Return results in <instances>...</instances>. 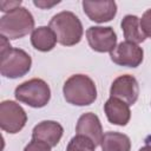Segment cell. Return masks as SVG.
<instances>
[{
  "label": "cell",
  "mask_w": 151,
  "mask_h": 151,
  "mask_svg": "<svg viewBox=\"0 0 151 151\" xmlns=\"http://www.w3.org/2000/svg\"><path fill=\"white\" fill-rule=\"evenodd\" d=\"M57 37V41L64 46H73L81 40L83 25L79 18L70 12L63 11L53 15L48 26Z\"/></svg>",
  "instance_id": "obj_1"
},
{
  "label": "cell",
  "mask_w": 151,
  "mask_h": 151,
  "mask_svg": "<svg viewBox=\"0 0 151 151\" xmlns=\"http://www.w3.org/2000/svg\"><path fill=\"white\" fill-rule=\"evenodd\" d=\"M64 98L67 103L77 106L92 104L97 98L94 81L85 74H73L64 84Z\"/></svg>",
  "instance_id": "obj_2"
},
{
  "label": "cell",
  "mask_w": 151,
  "mask_h": 151,
  "mask_svg": "<svg viewBox=\"0 0 151 151\" xmlns=\"http://www.w3.org/2000/svg\"><path fill=\"white\" fill-rule=\"evenodd\" d=\"M33 28L34 18L25 7H19L0 18V33L8 40L22 38L33 32Z\"/></svg>",
  "instance_id": "obj_3"
},
{
  "label": "cell",
  "mask_w": 151,
  "mask_h": 151,
  "mask_svg": "<svg viewBox=\"0 0 151 151\" xmlns=\"http://www.w3.org/2000/svg\"><path fill=\"white\" fill-rule=\"evenodd\" d=\"M14 96L17 100L25 103L32 107H44L51 98V90L46 81L39 78H33L20 84Z\"/></svg>",
  "instance_id": "obj_4"
},
{
  "label": "cell",
  "mask_w": 151,
  "mask_h": 151,
  "mask_svg": "<svg viewBox=\"0 0 151 151\" xmlns=\"http://www.w3.org/2000/svg\"><path fill=\"white\" fill-rule=\"evenodd\" d=\"M32 59L24 50L9 48L0 53V73L6 78H19L28 73Z\"/></svg>",
  "instance_id": "obj_5"
},
{
  "label": "cell",
  "mask_w": 151,
  "mask_h": 151,
  "mask_svg": "<svg viewBox=\"0 0 151 151\" xmlns=\"http://www.w3.org/2000/svg\"><path fill=\"white\" fill-rule=\"evenodd\" d=\"M27 114L25 110L12 100H4L0 104V127L8 133H17L25 126Z\"/></svg>",
  "instance_id": "obj_6"
},
{
  "label": "cell",
  "mask_w": 151,
  "mask_h": 151,
  "mask_svg": "<svg viewBox=\"0 0 151 151\" xmlns=\"http://www.w3.org/2000/svg\"><path fill=\"white\" fill-rule=\"evenodd\" d=\"M144 57L143 48L130 41H122L110 53L111 60L120 66L137 67L142 64Z\"/></svg>",
  "instance_id": "obj_7"
},
{
  "label": "cell",
  "mask_w": 151,
  "mask_h": 151,
  "mask_svg": "<svg viewBox=\"0 0 151 151\" xmlns=\"http://www.w3.org/2000/svg\"><path fill=\"white\" fill-rule=\"evenodd\" d=\"M90 47L97 52H112L117 46V35L111 27L91 26L86 31Z\"/></svg>",
  "instance_id": "obj_8"
},
{
  "label": "cell",
  "mask_w": 151,
  "mask_h": 151,
  "mask_svg": "<svg viewBox=\"0 0 151 151\" xmlns=\"http://www.w3.org/2000/svg\"><path fill=\"white\" fill-rule=\"evenodd\" d=\"M110 94L113 98L123 100L127 105H133L139 96V85L137 79L130 74L119 76L113 80Z\"/></svg>",
  "instance_id": "obj_9"
},
{
  "label": "cell",
  "mask_w": 151,
  "mask_h": 151,
  "mask_svg": "<svg viewBox=\"0 0 151 151\" xmlns=\"http://www.w3.org/2000/svg\"><path fill=\"white\" fill-rule=\"evenodd\" d=\"M83 8L90 20L96 22H106L114 18L117 5L112 0L104 1H83Z\"/></svg>",
  "instance_id": "obj_10"
},
{
  "label": "cell",
  "mask_w": 151,
  "mask_h": 151,
  "mask_svg": "<svg viewBox=\"0 0 151 151\" xmlns=\"http://www.w3.org/2000/svg\"><path fill=\"white\" fill-rule=\"evenodd\" d=\"M76 132L77 134L90 138L96 144V146L100 145L101 139L104 137L103 126L100 124V120L92 112L84 113L79 117L77 122V126H76Z\"/></svg>",
  "instance_id": "obj_11"
},
{
  "label": "cell",
  "mask_w": 151,
  "mask_h": 151,
  "mask_svg": "<svg viewBox=\"0 0 151 151\" xmlns=\"http://www.w3.org/2000/svg\"><path fill=\"white\" fill-rule=\"evenodd\" d=\"M63 126L54 120H44L37 124L32 131V139L46 143L51 147L57 146L63 137Z\"/></svg>",
  "instance_id": "obj_12"
},
{
  "label": "cell",
  "mask_w": 151,
  "mask_h": 151,
  "mask_svg": "<svg viewBox=\"0 0 151 151\" xmlns=\"http://www.w3.org/2000/svg\"><path fill=\"white\" fill-rule=\"evenodd\" d=\"M105 114L111 124L124 126L129 123L131 118V111L126 103L120 99L110 97L104 104Z\"/></svg>",
  "instance_id": "obj_13"
},
{
  "label": "cell",
  "mask_w": 151,
  "mask_h": 151,
  "mask_svg": "<svg viewBox=\"0 0 151 151\" xmlns=\"http://www.w3.org/2000/svg\"><path fill=\"white\" fill-rule=\"evenodd\" d=\"M31 42L35 50L41 52H47L55 46L57 37L50 27L40 26L33 29L31 34Z\"/></svg>",
  "instance_id": "obj_14"
},
{
  "label": "cell",
  "mask_w": 151,
  "mask_h": 151,
  "mask_svg": "<svg viewBox=\"0 0 151 151\" xmlns=\"http://www.w3.org/2000/svg\"><path fill=\"white\" fill-rule=\"evenodd\" d=\"M122 29L124 33V38L126 39V41L133 42V44H139L143 42L146 37L142 31L140 27V19L136 15L132 14H127L123 18L122 20Z\"/></svg>",
  "instance_id": "obj_15"
},
{
  "label": "cell",
  "mask_w": 151,
  "mask_h": 151,
  "mask_svg": "<svg viewBox=\"0 0 151 151\" xmlns=\"http://www.w3.org/2000/svg\"><path fill=\"white\" fill-rule=\"evenodd\" d=\"M100 146L101 151H130L131 140L124 133L109 131L104 133Z\"/></svg>",
  "instance_id": "obj_16"
},
{
  "label": "cell",
  "mask_w": 151,
  "mask_h": 151,
  "mask_svg": "<svg viewBox=\"0 0 151 151\" xmlns=\"http://www.w3.org/2000/svg\"><path fill=\"white\" fill-rule=\"evenodd\" d=\"M94 150H96V144L90 138L80 134L73 137L66 147V151H94Z\"/></svg>",
  "instance_id": "obj_17"
},
{
  "label": "cell",
  "mask_w": 151,
  "mask_h": 151,
  "mask_svg": "<svg viewBox=\"0 0 151 151\" xmlns=\"http://www.w3.org/2000/svg\"><path fill=\"white\" fill-rule=\"evenodd\" d=\"M140 27L145 37L151 38V8L145 11L140 19Z\"/></svg>",
  "instance_id": "obj_18"
},
{
  "label": "cell",
  "mask_w": 151,
  "mask_h": 151,
  "mask_svg": "<svg viewBox=\"0 0 151 151\" xmlns=\"http://www.w3.org/2000/svg\"><path fill=\"white\" fill-rule=\"evenodd\" d=\"M24 151H51V146L37 139H32L24 149Z\"/></svg>",
  "instance_id": "obj_19"
},
{
  "label": "cell",
  "mask_w": 151,
  "mask_h": 151,
  "mask_svg": "<svg viewBox=\"0 0 151 151\" xmlns=\"http://www.w3.org/2000/svg\"><path fill=\"white\" fill-rule=\"evenodd\" d=\"M21 5V1H0V9L2 12H6V13H9L19 7Z\"/></svg>",
  "instance_id": "obj_20"
},
{
  "label": "cell",
  "mask_w": 151,
  "mask_h": 151,
  "mask_svg": "<svg viewBox=\"0 0 151 151\" xmlns=\"http://www.w3.org/2000/svg\"><path fill=\"white\" fill-rule=\"evenodd\" d=\"M33 4H34L35 6H38V7L42 8V9H45V8H48V7H52V6L57 5V4H59V1H58V0H57V1H53V2H46V1H34Z\"/></svg>",
  "instance_id": "obj_21"
},
{
  "label": "cell",
  "mask_w": 151,
  "mask_h": 151,
  "mask_svg": "<svg viewBox=\"0 0 151 151\" xmlns=\"http://www.w3.org/2000/svg\"><path fill=\"white\" fill-rule=\"evenodd\" d=\"M139 151H151V144H147V145H145V146L140 147V149H139Z\"/></svg>",
  "instance_id": "obj_22"
}]
</instances>
